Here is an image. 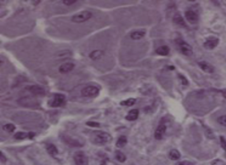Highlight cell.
<instances>
[{"mask_svg": "<svg viewBox=\"0 0 226 165\" xmlns=\"http://www.w3.org/2000/svg\"><path fill=\"white\" fill-rule=\"evenodd\" d=\"M113 141V137L108 133L102 131H94L90 136V141L96 146H105Z\"/></svg>", "mask_w": 226, "mask_h": 165, "instance_id": "6da1fadb", "label": "cell"}, {"mask_svg": "<svg viewBox=\"0 0 226 165\" xmlns=\"http://www.w3.org/2000/svg\"><path fill=\"white\" fill-rule=\"evenodd\" d=\"M93 14L91 11H82L79 13L74 14V16L72 17L71 21L73 23H84V22L89 21V19L92 18Z\"/></svg>", "mask_w": 226, "mask_h": 165, "instance_id": "7a4b0ae2", "label": "cell"}, {"mask_svg": "<svg viewBox=\"0 0 226 165\" xmlns=\"http://www.w3.org/2000/svg\"><path fill=\"white\" fill-rule=\"evenodd\" d=\"M66 98L65 96L61 93H55L52 99L49 100V105L51 108L63 107L65 105Z\"/></svg>", "mask_w": 226, "mask_h": 165, "instance_id": "3957f363", "label": "cell"}, {"mask_svg": "<svg viewBox=\"0 0 226 165\" xmlns=\"http://www.w3.org/2000/svg\"><path fill=\"white\" fill-rule=\"evenodd\" d=\"M176 43L177 44L178 50L183 55L190 56L192 54V49L189 44H188L183 39L178 38L176 39Z\"/></svg>", "mask_w": 226, "mask_h": 165, "instance_id": "277c9868", "label": "cell"}, {"mask_svg": "<svg viewBox=\"0 0 226 165\" xmlns=\"http://www.w3.org/2000/svg\"><path fill=\"white\" fill-rule=\"evenodd\" d=\"M73 159L76 165H89V157L84 151H79L75 152Z\"/></svg>", "mask_w": 226, "mask_h": 165, "instance_id": "5b68a950", "label": "cell"}, {"mask_svg": "<svg viewBox=\"0 0 226 165\" xmlns=\"http://www.w3.org/2000/svg\"><path fill=\"white\" fill-rule=\"evenodd\" d=\"M100 92V90L95 86H88L84 87L81 91V96L86 98H95L98 96Z\"/></svg>", "mask_w": 226, "mask_h": 165, "instance_id": "8992f818", "label": "cell"}, {"mask_svg": "<svg viewBox=\"0 0 226 165\" xmlns=\"http://www.w3.org/2000/svg\"><path fill=\"white\" fill-rule=\"evenodd\" d=\"M26 89L36 97H43L45 95V90L39 85L28 86Z\"/></svg>", "mask_w": 226, "mask_h": 165, "instance_id": "52a82bcc", "label": "cell"}, {"mask_svg": "<svg viewBox=\"0 0 226 165\" xmlns=\"http://www.w3.org/2000/svg\"><path fill=\"white\" fill-rule=\"evenodd\" d=\"M218 43H219V39L214 37H211L204 43V47L208 50H212L216 47Z\"/></svg>", "mask_w": 226, "mask_h": 165, "instance_id": "ba28073f", "label": "cell"}, {"mask_svg": "<svg viewBox=\"0 0 226 165\" xmlns=\"http://www.w3.org/2000/svg\"><path fill=\"white\" fill-rule=\"evenodd\" d=\"M61 139H62V141L68 145L69 146H72V147L82 146V145L80 143V142L77 141V140L73 139V138H71L70 136H65V135H63V136L61 137Z\"/></svg>", "mask_w": 226, "mask_h": 165, "instance_id": "9c48e42d", "label": "cell"}, {"mask_svg": "<svg viewBox=\"0 0 226 165\" xmlns=\"http://www.w3.org/2000/svg\"><path fill=\"white\" fill-rule=\"evenodd\" d=\"M185 18L190 24H196L199 21L198 15L193 11H187L185 13Z\"/></svg>", "mask_w": 226, "mask_h": 165, "instance_id": "30bf717a", "label": "cell"}, {"mask_svg": "<svg viewBox=\"0 0 226 165\" xmlns=\"http://www.w3.org/2000/svg\"><path fill=\"white\" fill-rule=\"evenodd\" d=\"M198 65L205 73H213L214 72V68H213V66L207 62V61H201V62H199Z\"/></svg>", "mask_w": 226, "mask_h": 165, "instance_id": "8fae6325", "label": "cell"}, {"mask_svg": "<svg viewBox=\"0 0 226 165\" xmlns=\"http://www.w3.org/2000/svg\"><path fill=\"white\" fill-rule=\"evenodd\" d=\"M166 130V126L165 124H160L155 132V138L157 140H161L163 138Z\"/></svg>", "mask_w": 226, "mask_h": 165, "instance_id": "7c38bea8", "label": "cell"}, {"mask_svg": "<svg viewBox=\"0 0 226 165\" xmlns=\"http://www.w3.org/2000/svg\"><path fill=\"white\" fill-rule=\"evenodd\" d=\"M74 64L73 63H66L64 64H62L59 68V72L61 74H66L69 72H70L74 68Z\"/></svg>", "mask_w": 226, "mask_h": 165, "instance_id": "4fadbf2b", "label": "cell"}, {"mask_svg": "<svg viewBox=\"0 0 226 165\" xmlns=\"http://www.w3.org/2000/svg\"><path fill=\"white\" fill-rule=\"evenodd\" d=\"M145 29H138V30L132 32L130 34V37L133 40H139V39H142L145 35Z\"/></svg>", "mask_w": 226, "mask_h": 165, "instance_id": "5bb4252c", "label": "cell"}, {"mask_svg": "<svg viewBox=\"0 0 226 165\" xmlns=\"http://www.w3.org/2000/svg\"><path fill=\"white\" fill-rule=\"evenodd\" d=\"M139 115V110L138 109H133L130 110L125 117V119L128 121H135L138 119Z\"/></svg>", "mask_w": 226, "mask_h": 165, "instance_id": "9a60e30c", "label": "cell"}, {"mask_svg": "<svg viewBox=\"0 0 226 165\" xmlns=\"http://www.w3.org/2000/svg\"><path fill=\"white\" fill-rule=\"evenodd\" d=\"M173 21L175 24L178 25V26L180 27H183V28H185L187 26L184 19L183 18V17L179 14H176L174 15V16L173 18Z\"/></svg>", "mask_w": 226, "mask_h": 165, "instance_id": "2e32d148", "label": "cell"}, {"mask_svg": "<svg viewBox=\"0 0 226 165\" xmlns=\"http://www.w3.org/2000/svg\"><path fill=\"white\" fill-rule=\"evenodd\" d=\"M155 52L157 54L160 56H167L170 52V48L166 45H163L161 46L160 47H158L155 50Z\"/></svg>", "mask_w": 226, "mask_h": 165, "instance_id": "e0dca14e", "label": "cell"}, {"mask_svg": "<svg viewBox=\"0 0 226 165\" xmlns=\"http://www.w3.org/2000/svg\"><path fill=\"white\" fill-rule=\"evenodd\" d=\"M46 151L51 156H56L58 154V151L57 149V147H56L55 145L52 144V143H49L46 146Z\"/></svg>", "mask_w": 226, "mask_h": 165, "instance_id": "ac0fdd59", "label": "cell"}, {"mask_svg": "<svg viewBox=\"0 0 226 165\" xmlns=\"http://www.w3.org/2000/svg\"><path fill=\"white\" fill-rule=\"evenodd\" d=\"M104 54V52L101 50H94L89 53V57L90 58L91 60H97V59L100 58Z\"/></svg>", "mask_w": 226, "mask_h": 165, "instance_id": "d6986e66", "label": "cell"}, {"mask_svg": "<svg viewBox=\"0 0 226 165\" xmlns=\"http://www.w3.org/2000/svg\"><path fill=\"white\" fill-rule=\"evenodd\" d=\"M169 157L171 160H178L180 158V154L177 150L173 149L169 153Z\"/></svg>", "mask_w": 226, "mask_h": 165, "instance_id": "ffe728a7", "label": "cell"}, {"mask_svg": "<svg viewBox=\"0 0 226 165\" xmlns=\"http://www.w3.org/2000/svg\"><path fill=\"white\" fill-rule=\"evenodd\" d=\"M126 143H127V138L125 136H121L119 137V139L116 142V146L121 148V147H125Z\"/></svg>", "mask_w": 226, "mask_h": 165, "instance_id": "44dd1931", "label": "cell"}, {"mask_svg": "<svg viewBox=\"0 0 226 165\" xmlns=\"http://www.w3.org/2000/svg\"><path fill=\"white\" fill-rule=\"evenodd\" d=\"M115 159L120 162H125L126 159V157L122 152H121L120 151H116Z\"/></svg>", "mask_w": 226, "mask_h": 165, "instance_id": "7402d4cb", "label": "cell"}, {"mask_svg": "<svg viewBox=\"0 0 226 165\" xmlns=\"http://www.w3.org/2000/svg\"><path fill=\"white\" fill-rule=\"evenodd\" d=\"M14 139L17 140H23L29 137V133L18 132L14 134Z\"/></svg>", "mask_w": 226, "mask_h": 165, "instance_id": "603a6c76", "label": "cell"}, {"mask_svg": "<svg viewBox=\"0 0 226 165\" xmlns=\"http://www.w3.org/2000/svg\"><path fill=\"white\" fill-rule=\"evenodd\" d=\"M136 101V98H130L127 100H123V101H121L120 103V105H123V106H132V105H133L134 104H135Z\"/></svg>", "mask_w": 226, "mask_h": 165, "instance_id": "cb8c5ba5", "label": "cell"}, {"mask_svg": "<svg viewBox=\"0 0 226 165\" xmlns=\"http://www.w3.org/2000/svg\"><path fill=\"white\" fill-rule=\"evenodd\" d=\"M3 130L5 132L12 133L16 130V126L13 124H6L3 126Z\"/></svg>", "mask_w": 226, "mask_h": 165, "instance_id": "d4e9b609", "label": "cell"}, {"mask_svg": "<svg viewBox=\"0 0 226 165\" xmlns=\"http://www.w3.org/2000/svg\"><path fill=\"white\" fill-rule=\"evenodd\" d=\"M217 122L219 124L223 127H226V115H222L218 117Z\"/></svg>", "mask_w": 226, "mask_h": 165, "instance_id": "484cf974", "label": "cell"}, {"mask_svg": "<svg viewBox=\"0 0 226 165\" xmlns=\"http://www.w3.org/2000/svg\"><path fill=\"white\" fill-rule=\"evenodd\" d=\"M86 124L89 127H100V123L96 122H87L86 123Z\"/></svg>", "mask_w": 226, "mask_h": 165, "instance_id": "4316f807", "label": "cell"}, {"mask_svg": "<svg viewBox=\"0 0 226 165\" xmlns=\"http://www.w3.org/2000/svg\"><path fill=\"white\" fill-rule=\"evenodd\" d=\"M220 145L224 151H226V139L223 136L220 137Z\"/></svg>", "mask_w": 226, "mask_h": 165, "instance_id": "83f0119b", "label": "cell"}, {"mask_svg": "<svg viewBox=\"0 0 226 165\" xmlns=\"http://www.w3.org/2000/svg\"><path fill=\"white\" fill-rule=\"evenodd\" d=\"M178 77L180 79L181 82H182V84L187 85L188 84V81L185 77H184L183 75H178Z\"/></svg>", "mask_w": 226, "mask_h": 165, "instance_id": "f1b7e54d", "label": "cell"}, {"mask_svg": "<svg viewBox=\"0 0 226 165\" xmlns=\"http://www.w3.org/2000/svg\"><path fill=\"white\" fill-rule=\"evenodd\" d=\"M77 2V1H76V0H63V3L66 6H70V5L76 3Z\"/></svg>", "mask_w": 226, "mask_h": 165, "instance_id": "f546056e", "label": "cell"}, {"mask_svg": "<svg viewBox=\"0 0 226 165\" xmlns=\"http://www.w3.org/2000/svg\"><path fill=\"white\" fill-rule=\"evenodd\" d=\"M224 164H225L224 162L220 160L219 159H215V160H213L212 162V165H224Z\"/></svg>", "mask_w": 226, "mask_h": 165, "instance_id": "4dcf8cb0", "label": "cell"}, {"mask_svg": "<svg viewBox=\"0 0 226 165\" xmlns=\"http://www.w3.org/2000/svg\"><path fill=\"white\" fill-rule=\"evenodd\" d=\"M176 165H193V163H192V162H190V161L185 160V161L178 162L176 164Z\"/></svg>", "mask_w": 226, "mask_h": 165, "instance_id": "1f68e13d", "label": "cell"}, {"mask_svg": "<svg viewBox=\"0 0 226 165\" xmlns=\"http://www.w3.org/2000/svg\"><path fill=\"white\" fill-rule=\"evenodd\" d=\"M1 160L3 162H5L6 161V157L4 155V154L2 153V152H1Z\"/></svg>", "mask_w": 226, "mask_h": 165, "instance_id": "d6a6232c", "label": "cell"}, {"mask_svg": "<svg viewBox=\"0 0 226 165\" xmlns=\"http://www.w3.org/2000/svg\"><path fill=\"white\" fill-rule=\"evenodd\" d=\"M35 136V134L34 132H29V139H32Z\"/></svg>", "mask_w": 226, "mask_h": 165, "instance_id": "836d02e7", "label": "cell"}, {"mask_svg": "<svg viewBox=\"0 0 226 165\" xmlns=\"http://www.w3.org/2000/svg\"><path fill=\"white\" fill-rule=\"evenodd\" d=\"M220 93H222V95L223 96V97H224L225 99H226V88L225 89H222V90H220Z\"/></svg>", "mask_w": 226, "mask_h": 165, "instance_id": "e575fe53", "label": "cell"}]
</instances>
